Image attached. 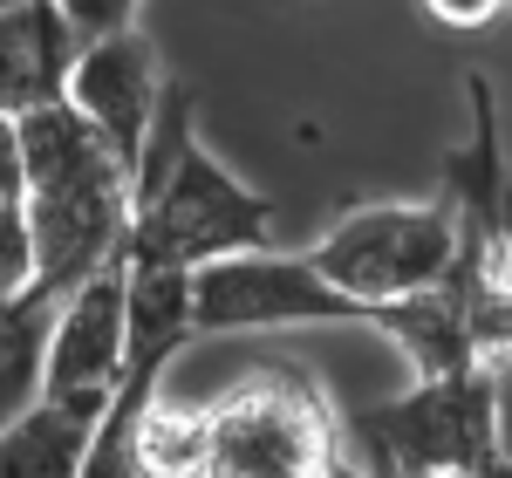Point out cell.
<instances>
[{
  "label": "cell",
  "mask_w": 512,
  "mask_h": 478,
  "mask_svg": "<svg viewBox=\"0 0 512 478\" xmlns=\"http://www.w3.org/2000/svg\"><path fill=\"white\" fill-rule=\"evenodd\" d=\"M485 478H512V465H506V458H492V465H485Z\"/></svg>",
  "instance_id": "d6986e66"
},
{
  "label": "cell",
  "mask_w": 512,
  "mask_h": 478,
  "mask_svg": "<svg viewBox=\"0 0 512 478\" xmlns=\"http://www.w3.org/2000/svg\"><path fill=\"white\" fill-rule=\"evenodd\" d=\"M369 328H383L396 349L410 356L417 376H451V369H478V362H485L478 342H472V321H465V294H458L451 280L369 308Z\"/></svg>",
  "instance_id": "30bf717a"
},
{
  "label": "cell",
  "mask_w": 512,
  "mask_h": 478,
  "mask_svg": "<svg viewBox=\"0 0 512 478\" xmlns=\"http://www.w3.org/2000/svg\"><path fill=\"white\" fill-rule=\"evenodd\" d=\"M198 478H349L342 465V410L294 362L239 376L205 403V465Z\"/></svg>",
  "instance_id": "277c9868"
},
{
  "label": "cell",
  "mask_w": 512,
  "mask_h": 478,
  "mask_svg": "<svg viewBox=\"0 0 512 478\" xmlns=\"http://www.w3.org/2000/svg\"><path fill=\"white\" fill-rule=\"evenodd\" d=\"M506 7H512V0H506Z\"/></svg>",
  "instance_id": "7402d4cb"
},
{
  "label": "cell",
  "mask_w": 512,
  "mask_h": 478,
  "mask_svg": "<svg viewBox=\"0 0 512 478\" xmlns=\"http://www.w3.org/2000/svg\"><path fill=\"white\" fill-rule=\"evenodd\" d=\"M205 465V410L151 403L137 424V478H198Z\"/></svg>",
  "instance_id": "4fadbf2b"
},
{
  "label": "cell",
  "mask_w": 512,
  "mask_h": 478,
  "mask_svg": "<svg viewBox=\"0 0 512 478\" xmlns=\"http://www.w3.org/2000/svg\"><path fill=\"white\" fill-rule=\"evenodd\" d=\"M274 239V199L239 185L226 164L192 137V96L164 89L151 144L137 164V212H130V260L205 267L239 246Z\"/></svg>",
  "instance_id": "7a4b0ae2"
},
{
  "label": "cell",
  "mask_w": 512,
  "mask_h": 478,
  "mask_svg": "<svg viewBox=\"0 0 512 478\" xmlns=\"http://www.w3.org/2000/svg\"><path fill=\"white\" fill-rule=\"evenodd\" d=\"M55 7H62V14H69V28L89 41V35H110V28H130L144 0H55Z\"/></svg>",
  "instance_id": "9a60e30c"
},
{
  "label": "cell",
  "mask_w": 512,
  "mask_h": 478,
  "mask_svg": "<svg viewBox=\"0 0 512 478\" xmlns=\"http://www.w3.org/2000/svg\"><path fill=\"white\" fill-rule=\"evenodd\" d=\"M417 7L431 14L437 28H485V21H499L506 0H417Z\"/></svg>",
  "instance_id": "2e32d148"
},
{
  "label": "cell",
  "mask_w": 512,
  "mask_h": 478,
  "mask_svg": "<svg viewBox=\"0 0 512 478\" xmlns=\"http://www.w3.org/2000/svg\"><path fill=\"white\" fill-rule=\"evenodd\" d=\"M0 192L28 199V164H21V117L0 110Z\"/></svg>",
  "instance_id": "ac0fdd59"
},
{
  "label": "cell",
  "mask_w": 512,
  "mask_h": 478,
  "mask_svg": "<svg viewBox=\"0 0 512 478\" xmlns=\"http://www.w3.org/2000/svg\"><path fill=\"white\" fill-rule=\"evenodd\" d=\"M308 260H315L349 301L383 308V301H403V294H424V287H444V280H451V267H458V226H451V205L444 199L349 205V212L308 246Z\"/></svg>",
  "instance_id": "5b68a950"
},
{
  "label": "cell",
  "mask_w": 512,
  "mask_h": 478,
  "mask_svg": "<svg viewBox=\"0 0 512 478\" xmlns=\"http://www.w3.org/2000/svg\"><path fill=\"white\" fill-rule=\"evenodd\" d=\"M82 35L55 0H14L0 7V110L21 117L41 110L69 89V62H76Z\"/></svg>",
  "instance_id": "9c48e42d"
},
{
  "label": "cell",
  "mask_w": 512,
  "mask_h": 478,
  "mask_svg": "<svg viewBox=\"0 0 512 478\" xmlns=\"http://www.w3.org/2000/svg\"><path fill=\"white\" fill-rule=\"evenodd\" d=\"M0 7H14V0H0Z\"/></svg>",
  "instance_id": "44dd1931"
},
{
  "label": "cell",
  "mask_w": 512,
  "mask_h": 478,
  "mask_svg": "<svg viewBox=\"0 0 512 478\" xmlns=\"http://www.w3.org/2000/svg\"><path fill=\"white\" fill-rule=\"evenodd\" d=\"M82 451H89V417L35 397L0 431V478H76Z\"/></svg>",
  "instance_id": "8fae6325"
},
{
  "label": "cell",
  "mask_w": 512,
  "mask_h": 478,
  "mask_svg": "<svg viewBox=\"0 0 512 478\" xmlns=\"http://www.w3.org/2000/svg\"><path fill=\"white\" fill-rule=\"evenodd\" d=\"M55 294H14L0 301V431L41 397V349H48Z\"/></svg>",
  "instance_id": "7c38bea8"
},
{
  "label": "cell",
  "mask_w": 512,
  "mask_h": 478,
  "mask_svg": "<svg viewBox=\"0 0 512 478\" xmlns=\"http://www.w3.org/2000/svg\"><path fill=\"white\" fill-rule=\"evenodd\" d=\"M451 478H485V472H451Z\"/></svg>",
  "instance_id": "ffe728a7"
},
{
  "label": "cell",
  "mask_w": 512,
  "mask_h": 478,
  "mask_svg": "<svg viewBox=\"0 0 512 478\" xmlns=\"http://www.w3.org/2000/svg\"><path fill=\"white\" fill-rule=\"evenodd\" d=\"M35 287H41V253H35V219H28V199L0 192V301L35 294Z\"/></svg>",
  "instance_id": "5bb4252c"
},
{
  "label": "cell",
  "mask_w": 512,
  "mask_h": 478,
  "mask_svg": "<svg viewBox=\"0 0 512 478\" xmlns=\"http://www.w3.org/2000/svg\"><path fill=\"white\" fill-rule=\"evenodd\" d=\"M82 117L96 123V137L123 158V171L137 178L144 164V144H151V123H158L164 103V69H158V41L144 35L137 21L130 28H110V35H89L69 62V89Z\"/></svg>",
  "instance_id": "ba28073f"
},
{
  "label": "cell",
  "mask_w": 512,
  "mask_h": 478,
  "mask_svg": "<svg viewBox=\"0 0 512 478\" xmlns=\"http://www.w3.org/2000/svg\"><path fill=\"white\" fill-rule=\"evenodd\" d=\"M21 164H28V219L41 253V294H69L76 280L117 267L130 253L137 178L96 137L69 96L21 110Z\"/></svg>",
  "instance_id": "6da1fadb"
},
{
  "label": "cell",
  "mask_w": 512,
  "mask_h": 478,
  "mask_svg": "<svg viewBox=\"0 0 512 478\" xmlns=\"http://www.w3.org/2000/svg\"><path fill=\"white\" fill-rule=\"evenodd\" d=\"M499 458L492 424V369L417 376L403 397L342 410V465L349 478H451L485 472Z\"/></svg>",
  "instance_id": "3957f363"
},
{
  "label": "cell",
  "mask_w": 512,
  "mask_h": 478,
  "mask_svg": "<svg viewBox=\"0 0 512 478\" xmlns=\"http://www.w3.org/2000/svg\"><path fill=\"white\" fill-rule=\"evenodd\" d=\"M123 369V260L103 274L76 280L55 294L48 315V349H41V403H62L76 417H103Z\"/></svg>",
  "instance_id": "52a82bcc"
},
{
  "label": "cell",
  "mask_w": 512,
  "mask_h": 478,
  "mask_svg": "<svg viewBox=\"0 0 512 478\" xmlns=\"http://www.w3.org/2000/svg\"><path fill=\"white\" fill-rule=\"evenodd\" d=\"M342 321H369V308L349 301L308 253H274V239L192 267V342L246 328H342Z\"/></svg>",
  "instance_id": "8992f818"
},
{
  "label": "cell",
  "mask_w": 512,
  "mask_h": 478,
  "mask_svg": "<svg viewBox=\"0 0 512 478\" xmlns=\"http://www.w3.org/2000/svg\"><path fill=\"white\" fill-rule=\"evenodd\" d=\"M492 369V424H499V458L512 465V349L485 362Z\"/></svg>",
  "instance_id": "e0dca14e"
}]
</instances>
